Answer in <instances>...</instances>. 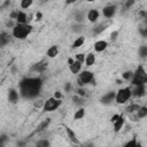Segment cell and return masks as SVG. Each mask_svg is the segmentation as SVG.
Masks as SVG:
<instances>
[{
  "label": "cell",
  "instance_id": "cell-14",
  "mask_svg": "<svg viewBox=\"0 0 147 147\" xmlns=\"http://www.w3.org/2000/svg\"><path fill=\"white\" fill-rule=\"evenodd\" d=\"M107 48H108V41L103 40V39L96 40L93 45V49H94L95 53H103Z\"/></svg>",
  "mask_w": 147,
  "mask_h": 147
},
{
  "label": "cell",
  "instance_id": "cell-5",
  "mask_svg": "<svg viewBox=\"0 0 147 147\" xmlns=\"http://www.w3.org/2000/svg\"><path fill=\"white\" fill-rule=\"evenodd\" d=\"M77 86L78 87H86V85H90L94 82V72L85 69L82 70L78 75H77Z\"/></svg>",
  "mask_w": 147,
  "mask_h": 147
},
{
  "label": "cell",
  "instance_id": "cell-29",
  "mask_svg": "<svg viewBox=\"0 0 147 147\" xmlns=\"http://www.w3.org/2000/svg\"><path fill=\"white\" fill-rule=\"evenodd\" d=\"M84 29H85V24H78V23H74V24L71 25V31H72L74 33L79 34V36H80V33L84 31Z\"/></svg>",
  "mask_w": 147,
  "mask_h": 147
},
{
  "label": "cell",
  "instance_id": "cell-37",
  "mask_svg": "<svg viewBox=\"0 0 147 147\" xmlns=\"http://www.w3.org/2000/svg\"><path fill=\"white\" fill-rule=\"evenodd\" d=\"M71 90H72V84L71 83H65L64 84V86H63V91H64V93H70L71 92Z\"/></svg>",
  "mask_w": 147,
  "mask_h": 147
},
{
  "label": "cell",
  "instance_id": "cell-35",
  "mask_svg": "<svg viewBox=\"0 0 147 147\" xmlns=\"http://www.w3.org/2000/svg\"><path fill=\"white\" fill-rule=\"evenodd\" d=\"M44 102H45V100H42V99H36L33 101V107L37 108V109H42Z\"/></svg>",
  "mask_w": 147,
  "mask_h": 147
},
{
  "label": "cell",
  "instance_id": "cell-18",
  "mask_svg": "<svg viewBox=\"0 0 147 147\" xmlns=\"http://www.w3.org/2000/svg\"><path fill=\"white\" fill-rule=\"evenodd\" d=\"M11 34L8 33L7 31H1L0 32V47H5L7 46L10 41H11Z\"/></svg>",
  "mask_w": 147,
  "mask_h": 147
},
{
  "label": "cell",
  "instance_id": "cell-16",
  "mask_svg": "<svg viewBox=\"0 0 147 147\" xmlns=\"http://www.w3.org/2000/svg\"><path fill=\"white\" fill-rule=\"evenodd\" d=\"M125 125V117L123 115H121L114 123H113V129H114V132L115 133H118L119 131H122V129L124 127Z\"/></svg>",
  "mask_w": 147,
  "mask_h": 147
},
{
  "label": "cell",
  "instance_id": "cell-25",
  "mask_svg": "<svg viewBox=\"0 0 147 147\" xmlns=\"http://www.w3.org/2000/svg\"><path fill=\"white\" fill-rule=\"evenodd\" d=\"M139 107H140V105H139L138 102H130V103L125 107V113L129 114V115H132V114H134V113L138 110Z\"/></svg>",
  "mask_w": 147,
  "mask_h": 147
},
{
  "label": "cell",
  "instance_id": "cell-31",
  "mask_svg": "<svg viewBox=\"0 0 147 147\" xmlns=\"http://www.w3.org/2000/svg\"><path fill=\"white\" fill-rule=\"evenodd\" d=\"M132 77H133V71H132V70H125V71L122 72V80H123V82H129V83H131Z\"/></svg>",
  "mask_w": 147,
  "mask_h": 147
},
{
  "label": "cell",
  "instance_id": "cell-33",
  "mask_svg": "<svg viewBox=\"0 0 147 147\" xmlns=\"http://www.w3.org/2000/svg\"><path fill=\"white\" fill-rule=\"evenodd\" d=\"M75 94L76 95H78V96H80V98H86L87 96V94H88V91L86 90V87H77L76 90H75Z\"/></svg>",
  "mask_w": 147,
  "mask_h": 147
},
{
  "label": "cell",
  "instance_id": "cell-9",
  "mask_svg": "<svg viewBox=\"0 0 147 147\" xmlns=\"http://www.w3.org/2000/svg\"><path fill=\"white\" fill-rule=\"evenodd\" d=\"M100 10L99 9H96V8H91V9H88L87 11H86V20L90 22V23H93V24H95V23H98V21H99V18H100Z\"/></svg>",
  "mask_w": 147,
  "mask_h": 147
},
{
  "label": "cell",
  "instance_id": "cell-42",
  "mask_svg": "<svg viewBox=\"0 0 147 147\" xmlns=\"http://www.w3.org/2000/svg\"><path fill=\"white\" fill-rule=\"evenodd\" d=\"M34 17H36V20L40 21V20L42 18V13H41V11H37V13H36V15H34Z\"/></svg>",
  "mask_w": 147,
  "mask_h": 147
},
{
  "label": "cell",
  "instance_id": "cell-19",
  "mask_svg": "<svg viewBox=\"0 0 147 147\" xmlns=\"http://www.w3.org/2000/svg\"><path fill=\"white\" fill-rule=\"evenodd\" d=\"M59 53H60L59 46H57V45H52V46H49V47L47 48V51H46V56H47L48 59H54V57H56V56L59 55Z\"/></svg>",
  "mask_w": 147,
  "mask_h": 147
},
{
  "label": "cell",
  "instance_id": "cell-3",
  "mask_svg": "<svg viewBox=\"0 0 147 147\" xmlns=\"http://www.w3.org/2000/svg\"><path fill=\"white\" fill-rule=\"evenodd\" d=\"M146 83H147V71L144 64H139L133 70V77L130 84L131 86H136V85H144Z\"/></svg>",
  "mask_w": 147,
  "mask_h": 147
},
{
  "label": "cell",
  "instance_id": "cell-23",
  "mask_svg": "<svg viewBox=\"0 0 147 147\" xmlns=\"http://www.w3.org/2000/svg\"><path fill=\"white\" fill-rule=\"evenodd\" d=\"M85 44V36L80 34L78 36L74 41H72V45H71V48L72 49H77V48H80L83 45Z\"/></svg>",
  "mask_w": 147,
  "mask_h": 147
},
{
  "label": "cell",
  "instance_id": "cell-32",
  "mask_svg": "<svg viewBox=\"0 0 147 147\" xmlns=\"http://www.w3.org/2000/svg\"><path fill=\"white\" fill-rule=\"evenodd\" d=\"M106 24H103V23H99V24H96L94 28H92V32H93V34L94 36H98V34H100L105 29H106Z\"/></svg>",
  "mask_w": 147,
  "mask_h": 147
},
{
  "label": "cell",
  "instance_id": "cell-8",
  "mask_svg": "<svg viewBox=\"0 0 147 147\" xmlns=\"http://www.w3.org/2000/svg\"><path fill=\"white\" fill-rule=\"evenodd\" d=\"M146 92H147L146 84L131 86V96L133 99H141V98H144L146 95Z\"/></svg>",
  "mask_w": 147,
  "mask_h": 147
},
{
  "label": "cell",
  "instance_id": "cell-12",
  "mask_svg": "<svg viewBox=\"0 0 147 147\" xmlns=\"http://www.w3.org/2000/svg\"><path fill=\"white\" fill-rule=\"evenodd\" d=\"M7 98H8V101H9L10 103H13V105L17 103V102L20 101V99H21V95H20L18 90L15 88V87H10V88L8 90Z\"/></svg>",
  "mask_w": 147,
  "mask_h": 147
},
{
  "label": "cell",
  "instance_id": "cell-1",
  "mask_svg": "<svg viewBox=\"0 0 147 147\" xmlns=\"http://www.w3.org/2000/svg\"><path fill=\"white\" fill-rule=\"evenodd\" d=\"M44 82L39 76H30L23 78L18 83V92L20 95L24 99H37L42 90Z\"/></svg>",
  "mask_w": 147,
  "mask_h": 147
},
{
  "label": "cell",
  "instance_id": "cell-13",
  "mask_svg": "<svg viewBox=\"0 0 147 147\" xmlns=\"http://www.w3.org/2000/svg\"><path fill=\"white\" fill-rule=\"evenodd\" d=\"M72 17H74L75 23L84 24V22H85V20H86V13H85L84 9H77V10L74 11Z\"/></svg>",
  "mask_w": 147,
  "mask_h": 147
},
{
  "label": "cell",
  "instance_id": "cell-45",
  "mask_svg": "<svg viewBox=\"0 0 147 147\" xmlns=\"http://www.w3.org/2000/svg\"><path fill=\"white\" fill-rule=\"evenodd\" d=\"M0 147H6V145H5V144H2V142H0Z\"/></svg>",
  "mask_w": 147,
  "mask_h": 147
},
{
  "label": "cell",
  "instance_id": "cell-6",
  "mask_svg": "<svg viewBox=\"0 0 147 147\" xmlns=\"http://www.w3.org/2000/svg\"><path fill=\"white\" fill-rule=\"evenodd\" d=\"M61 106H62V100H57V99H54L53 96H49L48 99L45 100L44 107L41 110L45 113H52V111L57 110Z\"/></svg>",
  "mask_w": 147,
  "mask_h": 147
},
{
  "label": "cell",
  "instance_id": "cell-41",
  "mask_svg": "<svg viewBox=\"0 0 147 147\" xmlns=\"http://www.w3.org/2000/svg\"><path fill=\"white\" fill-rule=\"evenodd\" d=\"M119 116H121V114H114V115L110 117V123L113 124V123H114V122H115V121H116V119H117Z\"/></svg>",
  "mask_w": 147,
  "mask_h": 147
},
{
  "label": "cell",
  "instance_id": "cell-4",
  "mask_svg": "<svg viewBox=\"0 0 147 147\" xmlns=\"http://www.w3.org/2000/svg\"><path fill=\"white\" fill-rule=\"evenodd\" d=\"M131 99H132V96H131V86L119 87L117 91H115V101H114L115 103L126 105Z\"/></svg>",
  "mask_w": 147,
  "mask_h": 147
},
{
  "label": "cell",
  "instance_id": "cell-22",
  "mask_svg": "<svg viewBox=\"0 0 147 147\" xmlns=\"http://www.w3.org/2000/svg\"><path fill=\"white\" fill-rule=\"evenodd\" d=\"M51 123H52V118H51V117H47V118L42 119V121L39 123L38 127H37V132H42V131H46V130L49 127Z\"/></svg>",
  "mask_w": 147,
  "mask_h": 147
},
{
  "label": "cell",
  "instance_id": "cell-26",
  "mask_svg": "<svg viewBox=\"0 0 147 147\" xmlns=\"http://www.w3.org/2000/svg\"><path fill=\"white\" fill-rule=\"evenodd\" d=\"M85 114H86L85 108H84V107H79V108H78L77 110H75V113H74V119H75V121L83 119L84 116H85Z\"/></svg>",
  "mask_w": 147,
  "mask_h": 147
},
{
  "label": "cell",
  "instance_id": "cell-20",
  "mask_svg": "<svg viewBox=\"0 0 147 147\" xmlns=\"http://www.w3.org/2000/svg\"><path fill=\"white\" fill-rule=\"evenodd\" d=\"M82 69H83V64H82L80 62L76 61V60L69 65V71H70L71 74H74V75H78V74L82 71Z\"/></svg>",
  "mask_w": 147,
  "mask_h": 147
},
{
  "label": "cell",
  "instance_id": "cell-17",
  "mask_svg": "<svg viewBox=\"0 0 147 147\" xmlns=\"http://www.w3.org/2000/svg\"><path fill=\"white\" fill-rule=\"evenodd\" d=\"M28 15L29 14L26 11L20 9L17 11V16H16V20H15L16 24H29V22H28Z\"/></svg>",
  "mask_w": 147,
  "mask_h": 147
},
{
  "label": "cell",
  "instance_id": "cell-11",
  "mask_svg": "<svg viewBox=\"0 0 147 147\" xmlns=\"http://www.w3.org/2000/svg\"><path fill=\"white\" fill-rule=\"evenodd\" d=\"M47 67H48V62L47 61H40V62H37L36 64H33L31 67V71L37 74V75H41V74H44L46 71Z\"/></svg>",
  "mask_w": 147,
  "mask_h": 147
},
{
  "label": "cell",
  "instance_id": "cell-30",
  "mask_svg": "<svg viewBox=\"0 0 147 147\" xmlns=\"http://www.w3.org/2000/svg\"><path fill=\"white\" fill-rule=\"evenodd\" d=\"M71 100H72L74 105L77 106L78 108H79V107H84V103H85V99H84V98H80V96H78V95L75 94V95H72Z\"/></svg>",
  "mask_w": 147,
  "mask_h": 147
},
{
  "label": "cell",
  "instance_id": "cell-39",
  "mask_svg": "<svg viewBox=\"0 0 147 147\" xmlns=\"http://www.w3.org/2000/svg\"><path fill=\"white\" fill-rule=\"evenodd\" d=\"M133 5H136V1H132V0H131V1H125V2H124V7H125V9H130Z\"/></svg>",
  "mask_w": 147,
  "mask_h": 147
},
{
  "label": "cell",
  "instance_id": "cell-44",
  "mask_svg": "<svg viewBox=\"0 0 147 147\" xmlns=\"http://www.w3.org/2000/svg\"><path fill=\"white\" fill-rule=\"evenodd\" d=\"M74 61H75V60H74V57H69V59H68V65H70Z\"/></svg>",
  "mask_w": 147,
  "mask_h": 147
},
{
  "label": "cell",
  "instance_id": "cell-34",
  "mask_svg": "<svg viewBox=\"0 0 147 147\" xmlns=\"http://www.w3.org/2000/svg\"><path fill=\"white\" fill-rule=\"evenodd\" d=\"M138 55L140 59L145 60L147 57V46L146 45H141L139 48H138Z\"/></svg>",
  "mask_w": 147,
  "mask_h": 147
},
{
  "label": "cell",
  "instance_id": "cell-24",
  "mask_svg": "<svg viewBox=\"0 0 147 147\" xmlns=\"http://www.w3.org/2000/svg\"><path fill=\"white\" fill-rule=\"evenodd\" d=\"M123 147H142V144L138 140L137 137H132L123 145Z\"/></svg>",
  "mask_w": 147,
  "mask_h": 147
},
{
  "label": "cell",
  "instance_id": "cell-43",
  "mask_svg": "<svg viewBox=\"0 0 147 147\" xmlns=\"http://www.w3.org/2000/svg\"><path fill=\"white\" fill-rule=\"evenodd\" d=\"M118 34V31H114L111 34H110V38H111V40H115L116 39V36Z\"/></svg>",
  "mask_w": 147,
  "mask_h": 147
},
{
  "label": "cell",
  "instance_id": "cell-40",
  "mask_svg": "<svg viewBox=\"0 0 147 147\" xmlns=\"http://www.w3.org/2000/svg\"><path fill=\"white\" fill-rule=\"evenodd\" d=\"M139 32H140V34H141V37H146L147 36V28H145V26H142V28H140L139 29Z\"/></svg>",
  "mask_w": 147,
  "mask_h": 147
},
{
  "label": "cell",
  "instance_id": "cell-2",
  "mask_svg": "<svg viewBox=\"0 0 147 147\" xmlns=\"http://www.w3.org/2000/svg\"><path fill=\"white\" fill-rule=\"evenodd\" d=\"M33 31V26L31 24H16L11 29V37L17 40H24L26 39L31 32Z\"/></svg>",
  "mask_w": 147,
  "mask_h": 147
},
{
  "label": "cell",
  "instance_id": "cell-7",
  "mask_svg": "<svg viewBox=\"0 0 147 147\" xmlns=\"http://www.w3.org/2000/svg\"><path fill=\"white\" fill-rule=\"evenodd\" d=\"M107 20H110L113 18L116 14H117V5L115 3H108L102 9H101V13H100Z\"/></svg>",
  "mask_w": 147,
  "mask_h": 147
},
{
  "label": "cell",
  "instance_id": "cell-38",
  "mask_svg": "<svg viewBox=\"0 0 147 147\" xmlns=\"http://www.w3.org/2000/svg\"><path fill=\"white\" fill-rule=\"evenodd\" d=\"M53 98H54V99H57V100H62L63 93H62L61 91H55L54 94H53Z\"/></svg>",
  "mask_w": 147,
  "mask_h": 147
},
{
  "label": "cell",
  "instance_id": "cell-10",
  "mask_svg": "<svg viewBox=\"0 0 147 147\" xmlns=\"http://www.w3.org/2000/svg\"><path fill=\"white\" fill-rule=\"evenodd\" d=\"M115 101V91H108L100 96V103L105 106H109Z\"/></svg>",
  "mask_w": 147,
  "mask_h": 147
},
{
  "label": "cell",
  "instance_id": "cell-36",
  "mask_svg": "<svg viewBox=\"0 0 147 147\" xmlns=\"http://www.w3.org/2000/svg\"><path fill=\"white\" fill-rule=\"evenodd\" d=\"M75 60L78 61V62H80L82 64H84V61H85V54H84V53H77V54L75 55Z\"/></svg>",
  "mask_w": 147,
  "mask_h": 147
},
{
  "label": "cell",
  "instance_id": "cell-28",
  "mask_svg": "<svg viewBox=\"0 0 147 147\" xmlns=\"http://www.w3.org/2000/svg\"><path fill=\"white\" fill-rule=\"evenodd\" d=\"M18 6H20L21 10H24L25 11L26 9H29V8H31L33 6V0H21L20 3H18Z\"/></svg>",
  "mask_w": 147,
  "mask_h": 147
},
{
  "label": "cell",
  "instance_id": "cell-15",
  "mask_svg": "<svg viewBox=\"0 0 147 147\" xmlns=\"http://www.w3.org/2000/svg\"><path fill=\"white\" fill-rule=\"evenodd\" d=\"M64 130H65V133H67V137L69 138V140L74 144V145H80V141H79V139L77 138V134H76V132L71 129V127H69V126H64Z\"/></svg>",
  "mask_w": 147,
  "mask_h": 147
},
{
  "label": "cell",
  "instance_id": "cell-27",
  "mask_svg": "<svg viewBox=\"0 0 147 147\" xmlns=\"http://www.w3.org/2000/svg\"><path fill=\"white\" fill-rule=\"evenodd\" d=\"M51 146H52L51 140L47 138H40L34 144V147H51Z\"/></svg>",
  "mask_w": 147,
  "mask_h": 147
},
{
  "label": "cell",
  "instance_id": "cell-21",
  "mask_svg": "<svg viewBox=\"0 0 147 147\" xmlns=\"http://www.w3.org/2000/svg\"><path fill=\"white\" fill-rule=\"evenodd\" d=\"M95 61H96L95 54H94V53H92V52H90L88 54H86V55H85L84 64H85L87 68H90V67H92V65H94V64H95Z\"/></svg>",
  "mask_w": 147,
  "mask_h": 147
}]
</instances>
